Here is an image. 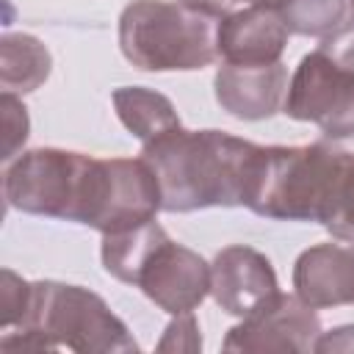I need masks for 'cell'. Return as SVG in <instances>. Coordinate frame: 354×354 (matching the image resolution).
Segmentation results:
<instances>
[{
  "mask_svg": "<svg viewBox=\"0 0 354 354\" xmlns=\"http://www.w3.org/2000/svg\"><path fill=\"white\" fill-rule=\"evenodd\" d=\"M321 227H326V232H332V238L337 241H354V149L343 166L329 213Z\"/></svg>",
  "mask_w": 354,
  "mask_h": 354,
  "instance_id": "2e32d148",
  "label": "cell"
},
{
  "mask_svg": "<svg viewBox=\"0 0 354 354\" xmlns=\"http://www.w3.org/2000/svg\"><path fill=\"white\" fill-rule=\"evenodd\" d=\"M53 69L50 50L30 33H6L0 39V86L8 94L39 88Z\"/></svg>",
  "mask_w": 354,
  "mask_h": 354,
  "instance_id": "5bb4252c",
  "label": "cell"
},
{
  "mask_svg": "<svg viewBox=\"0 0 354 354\" xmlns=\"http://www.w3.org/2000/svg\"><path fill=\"white\" fill-rule=\"evenodd\" d=\"M202 3H210V6H216L218 11H224V14H227V11H230L232 6H238V3H246V6L260 3V6H271V8H277V11H279V8H285L290 0H202Z\"/></svg>",
  "mask_w": 354,
  "mask_h": 354,
  "instance_id": "7402d4cb",
  "label": "cell"
},
{
  "mask_svg": "<svg viewBox=\"0 0 354 354\" xmlns=\"http://www.w3.org/2000/svg\"><path fill=\"white\" fill-rule=\"evenodd\" d=\"M224 11L202 0H133L119 17V50L144 72H194L216 64Z\"/></svg>",
  "mask_w": 354,
  "mask_h": 354,
  "instance_id": "3957f363",
  "label": "cell"
},
{
  "mask_svg": "<svg viewBox=\"0 0 354 354\" xmlns=\"http://www.w3.org/2000/svg\"><path fill=\"white\" fill-rule=\"evenodd\" d=\"M313 351H321V354H326V351H354V324L321 332Z\"/></svg>",
  "mask_w": 354,
  "mask_h": 354,
  "instance_id": "44dd1931",
  "label": "cell"
},
{
  "mask_svg": "<svg viewBox=\"0 0 354 354\" xmlns=\"http://www.w3.org/2000/svg\"><path fill=\"white\" fill-rule=\"evenodd\" d=\"M113 111L119 122L141 141H152L174 127H180V116L171 105V100L160 91L144 88V86H122L113 91Z\"/></svg>",
  "mask_w": 354,
  "mask_h": 354,
  "instance_id": "4fadbf2b",
  "label": "cell"
},
{
  "mask_svg": "<svg viewBox=\"0 0 354 354\" xmlns=\"http://www.w3.org/2000/svg\"><path fill=\"white\" fill-rule=\"evenodd\" d=\"M277 293H279L277 271L263 252L243 243H232L213 257L210 296L224 313L235 318H246L254 310H260L266 301H271Z\"/></svg>",
  "mask_w": 354,
  "mask_h": 354,
  "instance_id": "9c48e42d",
  "label": "cell"
},
{
  "mask_svg": "<svg viewBox=\"0 0 354 354\" xmlns=\"http://www.w3.org/2000/svg\"><path fill=\"white\" fill-rule=\"evenodd\" d=\"M321 335L315 307L296 293H277L252 315L235 324L221 348L224 351H313Z\"/></svg>",
  "mask_w": 354,
  "mask_h": 354,
  "instance_id": "ba28073f",
  "label": "cell"
},
{
  "mask_svg": "<svg viewBox=\"0 0 354 354\" xmlns=\"http://www.w3.org/2000/svg\"><path fill=\"white\" fill-rule=\"evenodd\" d=\"M282 113L315 124L326 138L354 136V69L326 50L307 53L288 83Z\"/></svg>",
  "mask_w": 354,
  "mask_h": 354,
  "instance_id": "8992f818",
  "label": "cell"
},
{
  "mask_svg": "<svg viewBox=\"0 0 354 354\" xmlns=\"http://www.w3.org/2000/svg\"><path fill=\"white\" fill-rule=\"evenodd\" d=\"M288 66L282 61L268 66L221 64L213 77L216 102L235 119L260 122L282 111L288 97Z\"/></svg>",
  "mask_w": 354,
  "mask_h": 354,
  "instance_id": "8fae6325",
  "label": "cell"
},
{
  "mask_svg": "<svg viewBox=\"0 0 354 354\" xmlns=\"http://www.w3.org/2000/svg\"><path fill=\"white\" fill-rule=\"evenodd\" d=\"M293 288L315 310L354 304V241L304 249L293 266Z\"/></svg>",
  "mask_w": 354,
  "mask_h": 354,
  "instance_id": "7c38bea8",
  "label": "cell"
},
{
  "mask_svg": "<svg viewBox=\"0 0 354 354\" xmlns=\"http://www.w3.org/2000/svg\"><path fill=\"white\" fill-rule=\"evenodd\" d=\"M288 25L271 6H243L227 11L218 25V58L241 66L277 64L288 47Z\"/></svg>",
  "mask_w": 354,
  "mask_h": 354,
  "instance_id": "30bf717a",
  "label": "cell"
},
{
  "mask_svg": "<svg viewBox=\"0 0 354 354\" xmlns=\"http://www.w3.org/2000/svg\"><path fill=\"white\" fill-rule=\"evenodd\" d=\"M318 47L326 50V53H329L332 58H337L340 64H346V66L354 69V25H346L343 30H337V33L321 39Z\"/></svg>",
  "mask_w": 354,
  "mask_h": 354,
  "instance_id": "ffe728a7",
  "label": "cell"
},
{
  "mask_svg": "<svg viewBox=\"0 0 354 354\" xmlns=\"http://www.w3.org/2000/svg\"><path fill=\"white\" fill-rule=\"evenodd\" d=\"M351 149L335 138L304 147H263L246 207L266 218L324 224Z\"/></svg>",
  "mask_w": 354,
  "mask_h": 354,
  "instance_id": "277c9868",
  "label": "cell"
},
{
  "mask_svg": "<svg viewBox=\"0 0 354 354\" xmlns=\"http://www.w3.org/2000/svg\"><path fill=\"white\" fill-rule=\"evenodd\" d=\"M30 296H33V282L22 279L11 268H3V274H0V326H3V332L14 329L25 318V313L30 307Z\"/></svg>",
  "mask_w": 354,
  "mask_h": 354,
  "instance_id": "e0dca14e",
  "label": "cell"
},
{
  "mask_svg": "<svg viewBox=\"0 0 354 354\" xmlns=\"http://www.w3.org/2000/svg\"><path fill=\"white\" fill-rule=\"evenodd\" d=\"M260 152V144L224 130H185L183 124L141 144V158L158 177L166 213L246 207Z\"/></svg>",
  "mask_w": 354,
  "mask_h": 354,
  "instance_id": "6da1fadb",
  "label": "cell"
},
{
  "mask_svg": "<svg viewBox=\"0 0 354 354\" xmlns=\"http://www.w3.org/2000/svg\"><path fill=\"white\" fill-rule=\"evenodd\" d=\"M199 321L194 318V313H180L174 315V321L166 326L163 337L158 340V351H185V354H196L202 351V335H199Z\"/></svg>",
  "mask_w": 354,
  "mask_h": 354,
  "instance_id": "d6986e66",
  "label": "cell"
},
{
  "mask_svg": "<svg viewBox=\"0 0 354 354\" xmlns=\"http://www.w3.org/2000/svg\"><path fill=\"white\" fill-rule=\"evenodd\" d=\"M348 6H351V17H354V0H348Z\"/></svg>",
  "mask_w": 354,
  "mask_h": 354,
  "instance_id": "603a6c76",
  "label": "cell"
},
{
  "mask_svg": "<svg viewBox=\"0 0 354 354\" xmlns=\"http://www.w3.org/2000/svg\"><path fill=\"white\" fill-rule=\"evenodd\" d=\"M279 17L290 33L326 39L348 25V0H290Z\"/></svg>",
  "mask_w": 354,
  "mask_h": 354,
  "instance_id": "9a60e30c",
  "label": "cell"
},
{
  "mask_svg": "<svg viewBox=\"0 0 354 354\" xmlns=\"http://www.w3.org/2000/svg\"><path fill=\"white\" fill-rule=\"evenodd\" d=\"M91 155L58 147L19 152L3 171L6 207L30 216L77 221Z\"/></svg>",
  "mask_w": 354,
  "mask_h": 354,
  "instance_id": "5b68a950",
  "label": "cell"
},
{
  "mask_svg": "<svg viewBox=\"0 0 354 354\" xmlns=\"http://www.w3.org/2000/svg\"><path fill=\"white\" fill-rule=\"evenodd\" d=\"M0 111H3V130H6L3 160L8 163V160H14V155L28 141L30 119H28V108L22 105V100L17 94H8V91H3V97H0Z\"/></svg>",
  "mask_w": 354,
  "mask_h": 354,
  "instance_id": "ac0fdd59",
  "label": "cell"
},
{
  "mask_svg": "<svg viewBox=\"0 0 354 354\" xmlns=\"http://www.w3.org/2000/svg\"><path fill=\"white\" fill-rule=\"evenodd\" d=\"M133 285L169 315L194 313L210 293V266L199 252L166 235L147 254Z\"/></svg>",
  "mask_w": 354,
  "mask_h": 354,
  "instance_id": "52a82bcc",
  "label": "cell"
},
{
  "mask_svg": "<svg viewBox=\"0 0 354 354\" xmlns=\"http://www.w3.org/2000/svg\"><path fill=\"white\" fill-rule=\"evenodd\" d=\"M3 351H80V354H127L138 351L130 329L88 288L66 282H33L25 318L3 332Z\"/></svg>",
  "mask_w": 354,
  "mask_h": 354,
  "instance_id": "7a4b0ae2",
  "label": "cell"
}]
</instances>
